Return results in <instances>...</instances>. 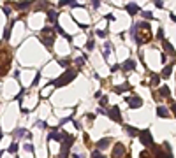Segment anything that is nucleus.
I'll list each match as a JSON object with an SVG mask.
<instances>
[{
	"mask_svg": "<svg viewBox=\"0 0 176 158\" xmlns=\"http://www.w3.org/2000/svg\"><path fill=\"white\" fill-rule=\"evenodd\" d=\"M41 41L42 44L46 46V48H51L53 46V41H55V34H53V30L49 28V27H44L41 32Z\"/></svg>",
	"mask_w": 176,
	"mask_h": 158,
	"instance_id": "f257e3e1",
	"label": "nucleus"
},
{
	"mask_svg": "<svg viewBox=\"0 0 176 158\" xmlns=\"http://www.w3.org/2000/svg\"><path fill=\"white\" fill-rule=\"evenodd\" d=\"M74 142V137H70L69 134L63 132V139H62V151H60V158H69V148Z\"/></svg>",
	"mask_w": 176,
	"mask_h": 158,
	"instance_id": "f03ea898",
	"label": "nucleus"
},
{
	"mask_svg": "<svg viewBox=\"0 0 176 158\" xmlns=\"http://www.w3.org/2000/svg\"><path fill=\"white\" fill-rule=\"evenodd\" d=\"M76 74H77L76 70H67V72H65V74H62L60 77L56 79V81H55V83H53V84H55V86H65L67 83H70L72 79L76 77Z\"/></svg>",
	"mask_w": 176,
	"mask_h": 158,
	"instance_id": "7ed1b4c3",
	"label": "nucleus"
},
{
	"mask_svg": "<svg viewBox=\"0 0 176 158\" xmlns=\"http://www.w3.org/2000/svg\"><path fill=\"white\" fill-rule=\"evenodd\" d=\"M139 139L144 146H152V144H153V139H152V132H150V130H143L139 134Z\"/></svg>",
	"mask_w": 176,
	"mask_h": 158,
	"instance_id": "20e7f679",
	"label": "nucleus"
},
{
	"mask_svg": "<svg viewBox=\"0 0 176 158\" xmlns=\"http://www.w3.org/2000/svg\"><path fill=\"white\" fill-rule=\"evenodd\" d=\"M107 116L111 118L113 121H122V116H120V109H118V106H113L109 111H107Z\"/></svg>",
	"mask_w": 176,
	"mask_h": 158,
	"instance_id": "39448f33",
	"label": "nucleus"
},
{
	"mask_svg": "<svg viewBox=\"0 0 176 158\" xmlns=\"http://www.w3.org/2000/svg\"><path fill=\"white\" fill-rule=\"evenodd\" d=\"M123 153H125V146L123 144H116L114 148H113V156L114 158H120V156H123Z\"/></svg>",
	"mask_w": 176,
	"mask_h": 158,
	"instance_id": "423d86ee",
	"label": "nucleus"
},
{
	"mask_svg": "<svg viewBox=\"0 0 176 158\" xmlns=\"http://www.w3.org/2000/svg\"><path fill=\"white\" fill-rule=\"evenodd\" d=\"M127 102H129V107H132V109H137L143 106V100H141L139 97H130Z\"/></svg>",
	"mask_w": 176,
	"mask_h": 158,
	"instance_id": "0eeeda50",
	"label": "nucleus"
},
{
	"mask_svg": "<svg viewBox=\"0 0 176 158\" xmlns=\"http://www.w3.org/2000/svg\"><path fill=\"white\" fill-rule=\"evenodd\" d=\"M122 69H123V70H134V69H136V62H134V60H127L125 63L122 65Z\"/></svg>",
	"mask_w": 176,
	"mask_h": 158,
	"instance_id": "6e6552de",
	"label": "nucleus"
},
{
	"mask_svg": "<svg viewBox=\"0 0 176 158\" xmlns=\"http://www.w3.org/2000/svg\"><path fill=\"white\" fill-rule=\"evenodd\" d=\"M109 142H111V141H109L107 137H104V139H100V141L97 142V151H99V149H106V148L109 146Z\"/></svg>",
	"mask_w": 176,
	"mask_h": 158,
	"instance_id": "1a4fd4ad",
	"label": "nucleus"
},
{
	"mask_svg": "<svg viewBox=\"0 0 176 158\" xmlns=\"http://www.w3.org/2000/svg\"><path fill=\"white\" fill-rule=\"evenodd\" d=\"M137 11H139V7H137V4H129V5H127V13H129V14H137Z\"/></svg>",
	"mask_w": 176,
	"mask_h": 158,
	"instance_id": "9d476101",
	"label": "nucleus"
},
{
	"mask_svg": "<svg viewBox=\"0 0 176 158\" xmlns=\"http://www.w3.org/2000/svg\"><path fill=\"white\" fill-rule=\"evenodd\" d=\"M157 114L160 116V118H167V116H169V111L164 107V106H160V107L157 109Z\"/></svg>",
	"mask_w": 176,
	"mask_h": 158,
	"instance_id": "9b49d317",
	"label": "nucleus"
},
{
	"mask_svg": "<svg viewBox=\"0 0 176 158\" xmlns=\"http://www.w3.org/2000/svg\"><path fill=\"white\" fill-rule=\"evenodd\" d=\"M125 132H127L130 137H136V135H137V130L134 128V127H130V125H127V127H125Z\"/></svg>",
	"mask_w": 176,
	"mask_h": 158,
	"instance_id": "f8f14e48",
	"label": "nucleus"
},
{
	"mask_svg": "<svg viewBox=\"0 0 176 158\" xmlns=\"http://www.w3.org/2000/svg\"><path fill=\"white\" fill-rule=\"evenodd\" d=\"M30 5H32V2H20V4H16V9L23 11V9H28Z\"/></svg>",
	"mask_w": 176,
	"mask_h": 158,
	"instance_id": "ddd939ff",
	"label": "nucleus"
},
{
	"mask_svg": "<svg viewBox=\"0 0 176 158\" xmlns=\"http://www.w3.org/2000/svg\"><path fill=\"white\" fill-rule=\"evenodd\" d=\"M129 90H130V86H129V84H122V86L114 88V92H116V93H123V92H129Z\"/></svg>",
	"mask_w": 176,
	"mask_h": 158,
	"instance_id": "4468645a",
	"label": "nucleus"
},
{
	"mask_svg": "<svg viewBox=\"0 0 176 158\" xmlns=\"http://www.w3.org/2000/svg\"><path fill=\"white\" fill-rule=\"evenodd\" d=\"M173 72V67L167 65V67H164V70H162V77H169V74Z\"/></svg>",
	"mask_w": 176,
	"mask_h": 158,
	"instance_id": "2eb2a0df",
	"label": "nucleus"
},
{
	"mask_svg": "<svg viewBox=\"0 0 176 158\" xmlns=\"http://www.w3.org/2000/svg\"><path fill=\"white\" fill-rule=\"evenodd\" d=\"M159 93H160L162 97H169V93H171V92H169V88H167V86H162L160 90H159Z\"/></svg>",
	"mask_w": 176,
	"mask_h": 158,
	"instance_id": "dca6fc26",
	"label": "nucleus"
},
{
	"mask_svg": "<svg viewBox=\"0 0 176 158\" xmlns=\"http://www.w3.org/2000/svg\"><path fill=\"white\" fill-rule=\"evenodd\" d=\"M164 48H166V51H169V53H171V55H174V48H173V46H171V44L167 42V41H166V42H164Z\"/></svg>",
	"mask_w": 176,
	"mask_h": 158,
	"instance_id": "f3484780",
	"label": "nucleus"
},
{
	"mask_svg": "<svg viewBox=\"0 0 176 158\" xmlns=\"http://www.w3.org/2000/svg\"><path fill=\"white\" fill-rule=\"evenodd\" d=\"M55 30H56V32H58V34H62V35H65V37H67V39H70V37L67 35L65 32H63V28H62V27H60V25H55Z\"/></svg>",
	"mask_w": 176,
	"mask_h": 158,
	"instance_id": "a211bd4d",
	"label": "nucleus"
},
{
	"mask_svg": "<svg viewBox=\"0 0 176 158\" xmlns=\"http://www.w3.org/2000/svg\"><path fill=\"white\" fill-rule=\"evenodd\" d=\"M84 60H86V56H77L76 58V65H79V67H81V65L84 63Z\"/></svg>",
	"mask_w": 176,
	"mask_h": 158,
	"instance_id": "6ab92c4d",
	"label": "nucleus"
},
{
	"mask_svg": "<svg viewBox=\"0 0 176 158\" xmlns=\"http://www.w3.org/2000/svg\"><path fill=\"white\" fill-rule=\"evenodd\" d=\"M25 134H27V132H25V128H18L16 132H14V135H16V137H21V135H25Z\"/></svg>",
	"mask_w": 176,
	"mask_h": 158,
	"instance_id": "aec40b11",
	"label": "nucleus"
},
{
	"mask_svg": "<svg viewBox=\"0 0 176 158\" xmlns=\"http://www.w3.org/2000/svg\"><path fill=\"white\" fill-rule=\"evenodd\" d=\"M141 16H143V18H146V20H153V14H152V13H148V11L141 13Z\"/></svg>",
	"mask_w": 176,
	"mask_h": 158,
	"instance_id": "412c9836",
	"label": "nucleus"
},
{
	"mask_svg": "<svg viewBox=\"0 0 176 158\" xmlns=\"http://www.w3.org/2000/svg\"><path fill=\"white\" fill-rule=\"evenodd\" d=\"M56 16H58V14H56L55 11H49V13H48V18L51 20V21H55V20H56Z\"/></svg>",
	"mask_w": 176,
	"mask_h": 158,
	"instance_id": "4be33fe9",
	"label": "nucleus"
},
{
	"mask_svg": "<svg viewBox=\"0 0 176 158\" xmlns=\"http://www.w3.org/2000/svg\"><path fill=\"white\" fill-rule=\"evenodd\" d=\"M93 48H95V42H93V39H90V41H88V42H86V49H93Z\"/></svg>",
	"mask_w": 176,
	"mask_h": 158,
	"instance_id": "5701e85b",
	"label": "nucleus"
},
{
	"mask_svg": "<svg viewBox=\"0 0 176 158\" xmlns=\"http://www.w3.org/2000/svg\"><path fill=\"white\" fill-rule=\"evenodd\" d=\"M159 81H160V77H159V76H152V84H153V86H157V84H159Z\"/></svg>",
	"mask_w": 176,
	"mask_h": 158,
	"instance_id": "b1692460",
	"label": "nucleus"
},
{
	"mask_svg": "<svg viewBox=\"0 0 176 158\" xmlns=\"http://www.w3.org/2000/svg\"><path fill=\"white\" fill-rule=\"evenodd\" d=\"M109 51H111V44H106V46H104V56L109 55Z\"/></svg>",
	"mask_w": 176,
	"mask_h": 158,
	"instance_id": "393cba45",
	"label": "nucleus"
},
{
	"mask_svg": "<svg viewBox=\"0 0 176 158\" xmlns=\"http://www.w3.org/2000/svg\"><path fill=\"white\" fill-rule=\"evenodd\" d=\"M16 149H18V144H16V142H13L11 146H9V151H11V153H14Z\"/></svg>",
	"mask_w": 176,
	"mask_h": 158,
	"instance_id": "a878e982",
	"label": "nucleus"
},
{
	"mask_svg": "<svg viewBox=\"0 0 176 158\" xmlns=\"http://www.w3.org/2000/svg\"><path fill=\"white\" fill-rule=\"evenodd\" d=\"M92 156H93V158H106V156H102V155H100V153H99L97 149H95L93 153H92Z\"/></svg>",
	"mask_w": 176,
	"mask_h": 158,
	"instance_id": "bb28decb",
	"label": "nucleus"
},
{
	"mask_svg": "<svg viewBox=\"0 0 176 158\" xmlns=\"http://www.w3.org/2000/svg\"><path fill=\"white\" fill-rule=\"evenodd\" d=\"M48 7V4H37V5H35V9H37V11H41V9H46Z\"/></svg>",
	"mask_w": 176,
	"mask_h": 158,
	"instance_id": "cd10ccee",
	"label": "nucleus"
},
{
	"mask_svg": "<svg viewBox=\"0 0 176 158\" xmlns=\"http://www.w3.org/2000/svg\"><path fill=\"white\" fill-rule=\"evenodd\" d=\"M100 106H106V104H107V97H100Z\"/></svg>",
	"mask_w": 176,
	"mask_h": 158,
	"instance_id": "c85d7f7f",
	"label": "nucleus"
},
{
	"mask_svg": "<svg viewBox=\"0 0 176 158\" xmlns=\"http://www.w3.org/2000/svg\"><path fill=\"white\" fill-rule=\"evenodd\" d=\"M9 35H11V27H7V28H6V34H4V37H6V39H9Z\"/></svg>",
	"mask_w": 176,
	"mask_h": 158,
	"instance_id": "c756f323",
	"label": "nucleus"
},
{
	"mask_svg": "<svg viewBox=\"0 0 176 158\" xmlns=\"http://www.w3.org/2000/svg\"><path fill=\"white\" fill-rule=\"evenodd\" d=\"M35 125H37L39 128H46V123H44V121H37V123H35Z\"/></svg>",
	"mask_w": 176,
	"mask_h": 158,
	"instance_id": "7c9ffc66",
	"label": "nucleus"
},
{
	"mask_svg": "<svg viewBox=\"0 0 176 158\" xmlns=\"http://www.w3.org/2000/svg\"><path fill=\"white\" fill-rule=\"evenodd\" d=\"M58 63L62 65V67H67V65H69V60H60Z\"/></svg>",
	"mask_w": 176,
	"mask_h": 158,
	"instance_id": "2f4dec72",
	"label": "nucleus"
},
{
	"mask_svg": "<svg viewBox=\"0 0 176 158\" xmlns=\"http://www.w3.org/2000/svg\"><path fill=\"white\" fill-rule=\"evenodd\" d=\"M25 149H27V151H34V146H32V144H25Z\"/></svg>",
	"mask_w": 176,
	"mask_h": 158,
	"instance_id": "473e14b6",
	"label": "nucleus"
},
{
	"mask_svg": "<svg viewBox=\"0 0 176 158\" xmlns=\"http://www.w3.org/2000/svg\"><path fill=\"white\" fill-rule=\"evenodd\" d=\"M97 35L99 37H106V35H107V32H104V30H100V32H99V30H97Z\"/></svg>",
	"mask_w": 176,
	"mask_h": 158,
	"instance_id": "72a5a7b5",
	"label": "nucleus"
},
{
	"mask_svg": "<svg viewBox=\"0 0 176 158\" xmlns=\"http://www.w3.org/2000/svg\"><path fill=\"white\" fill-rule=\"evenodd\" d=\"M157 7H164V4H162V0H157V2H153Z\"/></svg>",
	"mask_w": 176,
	"mask_h": 158,
	"instance_id": "f704fd0d",
	"label": "nucleus"
},
{
	"mask_svg": "<svg viewBox=\"0 0 176 158\" xmlns=\"http://www.w3.org/2000/svg\"><path fill=\"white\" fill-rule=\"evenodd\" d=\"M93 7H95V9L100 7V2H99V0H93Z\"/></svg>",
	"mask_w": 176,
	"mask_h": 158,
	"instance_id": "c9c22d12",
	"label": "nucleus"
},
{
	"mask_svg": "<svg viewBox=\"0 0 176 158\" xmlns=\"http://www.w3.org/2000/svg\"><path fill=\"white\" fill-rule=\"evenodd\" d=\"M157 35H159V39H164V32H162V30H159V34H157Z\"/></svg>",
	"mask_w": 176,
	"mask_h": 158,
	"instance_id": "e433bc0d",
	"label": "nucleus"
},
{
	"mask_svg": "<svg viewBox=\"0 0 176 158\" xmlns=\"http://www.w3.org/2000/svg\"><path fill=\"white\" fill-rule=\"evenodd\" d=\"M72 158H84L83 155H79V153H76V155H72Z\"/></svg>",
	"mask_w": 176,
	"mask_h": 158,
	"instance_id": "4c0bfd02",
	"label": "nucleus"
},
{
	"mask_svg": "<svg viewBox=\"0 0 176 158\" xmlns=\"http://www.w3.org/2000/svg\"><path fill=\"white\" fill-rule=\"evenodd\" d=\"M171 109H173V113H174V116H176V104H173V106H171Z\"/></svg>",
	"mask_w": 176,
	"mask_h": 158,
	"instance_id": "58836bf2",
	"label": "nucleus"
},
{
	"mask_svg": "<svg viewBox=\"0 0 176 158\" xmlns=\"http://www.w3.org/2000/svg\"><path fill=\"white\" fill-rule=\"evenodd\" d=\"M164 158H173V156H171V153H167V155H164Z\"/></svg>",
	"mask_w": 176,
	"mask_h": 158,
	"instance_id": "ea45409f",
	"label": "nucleus"
}]
</instances>
